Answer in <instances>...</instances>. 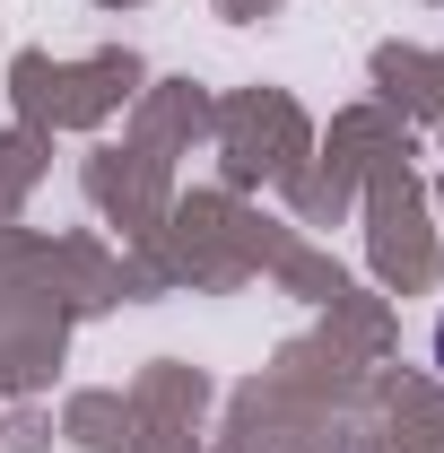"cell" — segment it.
Returning <instances> with one entry per match:
<instances>
[{
    "instance_id": "obj_1",
    "label": "cell",
    "mask_w": 444,
    "mask_h": 453,
    "mask_svg": "<svg viewBox=\"0 0 444 453\" xmlns=\"http://www.w3.org/2000/svg\"><path fill=\"white\" fill-rule=\"evenodd\" d=\"M436 366H444V314H436Z\"/></svg>"
}]
</instances>
